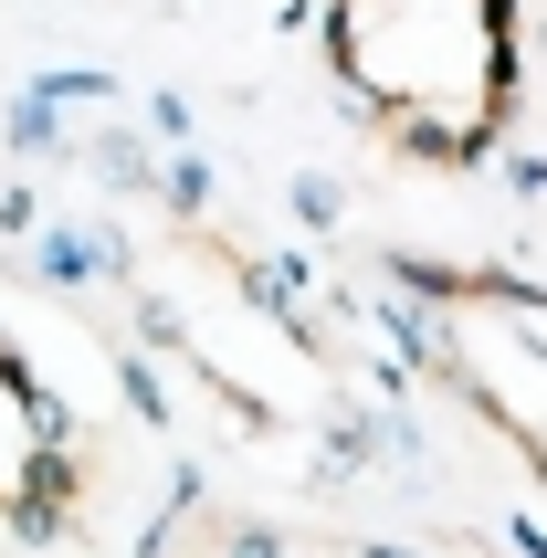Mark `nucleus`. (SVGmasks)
Masks as SVG:
<instances>
[{"label":"nucleus","mask_w":547,"mask_h":558,"mask_svg":"<svg viewBox=\"0 0 547 558\" xmlns=\"http://www.w3.org/2000/svg\"><path fill=\"white\" fill-rule=\"evenodd\" d=\"M327 63L390 148L474 169L516 117V0H327Z\"/></svg>","instance_id":"nucleus-1"},{"label":"nucleus","mask_w":547,"mask_h":558,"mask_svg":"<svg viewBox=\"0 0 547 558\" xmlns=\"http://www.w3.org/2000/svg\"><path fill=\"white\" fill-rule=\"evenodd\" d=\"M422 338L495 442L547 485V284L526 275H422Z\"/></svg>","instance_id":"nucleus-2"},{"label":"nucleus","mask_w":547,"mask_h":558,"mask_svg":"<svg viewBox=\"0 0 547 558\" xmlns=\"http://www.w3.org/2000/svg\"><path fill=\"white\" fill-rule=\"evenodd\" d=\"M63 517V422L22 348L0 338V527H53Z\"/></svg>","instance_id":"nucleus-3"}]
</instances>
